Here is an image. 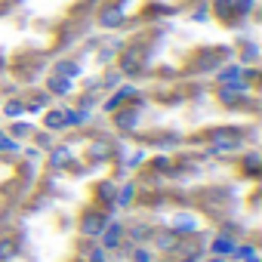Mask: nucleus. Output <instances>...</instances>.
<instances>
[{
    "label": "nucleus",
    "mask_w": 262,
    "mask_h": 262,
    "mask_svg": "<svg viewBox=\"0 0 262 262\" xmlns=\"http://www.w3.org/2000/svg\"><path fill=\"white\" fill-rule=\"evenodd\" d=\"M86 231L99 234V231H102V216H86Z\"/></svg>",
    "instance_id": "nucleus-1"
},
{
    "label": "nucleus",
    "mask_w": 262,
    "mask_h": 262,
    "mask_svg": "<svg viewBox=\"0 0 262 262\" xmlns=\"http://www.w3.org/2000/svg\"><path fill=\"white\" fill-rule=\"evenodd\" d=\"M176 225H179V231H191L194 219H191V216H179V219H176Z\"/></svg>",
    "instance_id": "nucleus-2"
},
{
    "label": "nucleus",
    "mask_w": 262,
    "mask_h": 262,
    "mask_svg": "<svg viewBox=\"0 0 262 262\" xmlns=\"http://www.w3.org/2000/svg\"><path fill=\"white\" fill-rule=\"evenodd\" d=\"M117 237H120V231H117V225H114V231H111V234H108L105 241H108V244H117Z\"/></svg>",
    "instance_id": "nucleus-3"
}]
</instances>
